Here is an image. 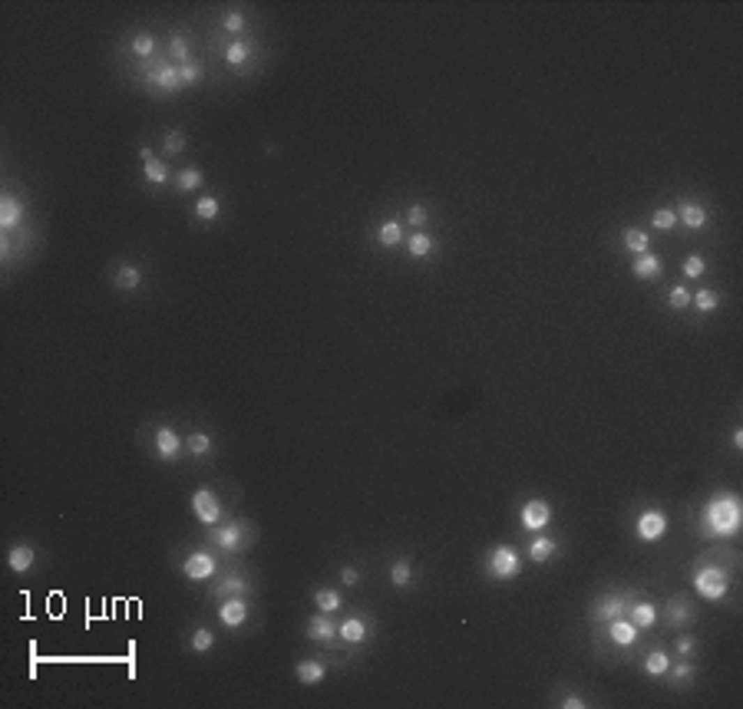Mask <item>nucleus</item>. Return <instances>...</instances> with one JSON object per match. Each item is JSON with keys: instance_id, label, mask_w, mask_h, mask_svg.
I'll list each match as a JSON object with an SVG mask.
<instances>
[{"instance_id": "30", "label": "nucleus", "mask_w": 743, "mask_h": 709, "mask_svg": "<svg viewBox=\"0 0 743 709\" xmlns=\"http://www.w3.org/2000/svg\"><path fill=\"white\" fill-rule=\"evenodd\" d=\"M433 237L427 235V231H416V235L406 237V251H410V258H429L433 254Z\"/></svg>"}, {"instance_id": "9", "label": "nucleus", "mask_w": 743, "mask_h": 709, "mask_svg": "<svg viewBox=\"0 0 743 709\" xmlns=\"http://www.w3.org/2000/svg\"><path fill=\"white\" fill-rule=\"evenodd\" d=\"M212 541H215L218 547H222L225 554H235V551H241V547L248 545V541H245V528H241L238 522L215 528V531H212Z\"/></svg>"}, {"instance_id": "16", "label": "nucleus", "mask_w": 743, "mask_h": 709, "mask_svg": "<svg viewBox=\"0 0 743 709\" xmlns=\"http://www.w3.org/2000/svg\"><path fill=\"white\" fill-rule=\"evenodd\" d=\"M608 637L618 647H631L638 640V627L628 621V617H618V621H608Z\"/></svg>"}, {"instance_id": "6", "label": "nucleus", "mask_w": 743, "mask_h": 709, "mask_svg": "<svg viewBox=\"0 0 743 709\" xmlns=\"http://www.w3.org/2000/svg\"><path fill=\"white\" fill-rule=\"evenodd\" d=\"M192 511H195V518L202 524H212L222 518V501H218V495H215L212 488H199L195 495H192Z\"/></svg>"}, {"instance_id": "27", "label": "nucleus", "mask_w": 743, "mask_h": 709, "mask_svg": "<svg viewBox=\"0 0 743 709\" xmlns=\"http://www.w3.org/2000/svg\"><path fill=\"white\" fill-rule=\"evenodd\" d=\"M668 670H671V657H668V653H664V650H651L648 660H644V673H648L651 680H661Z\"/></svg>"}, {"instance_id": "46", "label": "nucleus", "mask_w": 743, "mask_h": 709, "mask_svg": "<svg viewBox=\"0 0 743 709\" xmlns=\"http://www.w3.org/2000/svg\"><path fill=\"white\" fill-rule=\"evenodd\" d=\"M245 24H248V20H245V13H241V10H228L225 17H222V26H225L228 33H241Z\"/></svg>"}, {"instance_id": "33", "label": "nucleus", "mask_w": 743, "mask_h": 709, "mask_svg": "<svg viewBox=\"0 0 743 709\" xmlns=\"http://www.w3.org/2000/svg\"><path fill=\"white\" fill-rule=\"evenodd\" d=\"M694 673H697V670H694L691 663L680 657V663H671V670L664 673V676H668L674 686H687V683H694Z\"/></svg>"}, {"instance_id": "23", "label": "nucleus", "mask_w": 743, "mask_h": 709, "mask_svg": "<svg viewBox=\"0 0 743 709\" xmlns=\"http://www.w3.org/2000/svg\"><path fill=\"white\" fill-rule=\"evenodd\" d=\"M248 60H252V40H231V43L225 47V63H228V66L241 70V66H248Z\"/></svg>"}, {"instance_id": "2", "label": "nucleus", "mask_w": 743, "mask_h": 709, "mask_svg": "<svg viewBox=\"0 0 743 709\" xmlns=\"http://www.w3.org/2000/svg\"><path fill=\"white\" fill-rule=\"evenodd\" d=\"M694 591L704 600H723L730 591V574L723 571L720 564H700L694 571Z\"/></svg>"}, {"instance_id": "36", "label": "nucleus", "mask_w": 743, "mask_h": 709, "mask_svg": "<svg viewBox=\"0 0 743 709\" xmlns=\"http://www.w3.org/2000/svg\"><path fill=\"white\" fill-rule=\"evenodd\" d=\"M413 581V568H410V561H393L390 564V584L393 587H406Z\"/></svg>"}, {"instance_id": "15", "label": "nucleus", "mask_w": 743, "mask_h": 709, "mask_svg": "<svg viewBox=\"0 0 743 709\" xmlns=\"http://www.w3.org/2000/svg\"><path fill=\"white\" fill-rule=\"evenodd\" d=\"M20 218H24V205H20V198H13L10 192L0 198V228L3 231H13L17 224H20Z\"/></svg>"}, {"instance_id": "20", "label": "nucleus", "mask_w": 743, "mask_h": 709, "mask_svg": "<svg viewBox=\"0 0 743 709\" xmlns=\"http://www.w3.org/2000/svg\"><path fill=\"white\" fill-rule=\"evenodd\" d=\"M367 634H370V630H367L364 617H347V621L337 627V637L344 640V644H364Z\"/></svg>"}, {"instance_id": "11", "label": "nucleus", "mask_w": 743, "mask_h": 709, "mask_svg": "<svg viewBox=\"0 0 743 709\" xmlns=\"http://www.w3.org/2000/svg\"><path fill=\"white\" fill-rule=\"evenodd\" d=\"M664 623H668V627H687V623H694V607L684 594H674V598L668 600V607H664Z\"/></svg>"}, {"instance_id": "28", "label": "nucleus", "mask_w": 743, "mask_h": 709, "mask_svg": "<svg viewBox=\"0 0 743 709\" xmlns=\"http://www.w3.org/2000/svg\"><path fill=\"white\" fill-rule=\"evenodd\" d=\"M113 284L119 287V290H136V287L142 284V271H139L136 264H123V267L116 271Z\"/></svg>"}, {"instance_id": "5", "label": "nucleus", "mask_w": 743, "mask_h": 709, "mask_svg": "<svg viewBox=\"0 0 743 709\" xmlns=\"http://www.w3.org/2000/svg\"><path fill=\"white\" fill-rule=\"evenodd\" d=\"M519 522L526 531H542L545 524L552 522V505L542 501V498H529L522 508H519Z\"/></svg>"}, {"instance_id": "7", "label": "nucleus", "mask_w": 743, "mask_h": 709, "mask_svg": "<svg viewBox=\"0 0 743 709\" xmlns=\"http://www.w3.org/2000/svg\"><path fill=\"white\" fill-rule=\"evenodd\" d=\"M182 571H185L189 581H208L218 571V561H215L212 551H192L189 558H185V564H182Z\"/></svg>"}, {"instance_id": "8", "label": "nucleus", "mask_w": 743, "mask_h": 709, "mask_svg": "<svg viewBox=\"0 0 743 709\" xmlns=\"http://www.w3.org/2000/svg\"><path fill=\"white\" fill-rule=\"evenodd\" d=\"M146 83L159 86L162 93H178L182 76H178V66H172V63H155V66L146 70Z\"/></svg>"}, {"instance_id": "45", "label": "nucleus", "mask_w": 743, "mask_h": 709, "mask_svg": "<svg viewBox=\"0 0 743 709\" xmlns=\"http://www.w3.org/2000/svg\"><path fill=\"white\" fill-rule=\"evenodd\" d=\"M668 304L674 307V311H684V307H691V290L687 287H671V294H668Z\"/></svg>"}, {"instance_id": "21", "label": "nucleus", "mask_w": 743, "mask_h": 709, "mask_svg": "<svg viewBox=\"0 0 743 709\" xmlns=\"http://www.w3.org/2000/svg\"><path fill=\"white\" fill-rule=\"evenodd\" d=\"M631 274L638 277V281H654L657 274H661V261H657V254H638L634 261H631Z\"/></svg>"}, {"instance_id": "18", "label": "nucleus", "mask_w": 743, "mask_h": 709, "mask_svg": "<svg viewBox=\"0 0 743 709\" xmlns=\"http://www.w3.org/2000/svg\"><path fill=\"white\" fill-rule=\"evenodd\" d=\"M294 676H298L304 686H317V683H324L328 667H324L321 660H301V663L294 667Z\"/></svg>"}, {"instance_id": "48", "label": "nucleus", "mask_w": 743, "mask_h": 709, "mask_svg": "<svg viewBox=\"0 0 743 709\" xmlns=\"http://www.w3.org/2000/svg\"><path fill=\"white\" fill-rule=\"evenodd\" d=\"M674 650H677V657H694L697 653V640L694 637H677V644H674Z\"/></svg>"}, {"instance_id": "14", "label": "nucleus", "mask_w": 743, "mask_h": 709, "mask_svg": "<svg viewBox=\"0 0 743 709\" xmlns=\"http://www.w3.org/2000/svg\"><path fill=\"white\" fill-rule=\"evenodd\" d=\"M625 614H628V600L621 598V594H605V598L595 604V617L598 621H618Z\"/></svg>"}, {"instance_id": "13", "label": "nucleus", "mask_w": 743, "mask_h": 709, "mask_svg": "<svg viewBox=\"0 0 743 709\" xmlns=\"http://www.w3.org/2000/svg\"><path fill=\"white\" fill-rule=\"evenodd\" d=\"M307 637H311L314 644H334V640H337V623L330 621L328 614H317V617L307 621Z\"/></svg>"}, {"instance_id": "3", "label": "nucleus", "mask_w": 743, "mask_h": 709, "mask_svg": "<svg viewBox=\"0 0 743 709\" xmlns=\"http://www.w3.org/2000/svg\"><path fill=\"white\" fill-rule=\"evenodd\" d=\"M486 571H489V577H496V581H512V577L522 574V558H519V551L512 545H499L489 551Z\"/></svg>"}, {"instance_id": "53", "label": "nucleus", "mask_w": 743, "mask_h": 709, "mask_svg": "<svg viewBox=\"0 0 743 709\" xmlns=\"http://www.w3.org/2000/svg\"><path fill=\"white\" fill-rule=\"evenodd\" d=\"M139 155H142V162H149V159H152V149H149V146H139Z\"/></svg>"}, {"instance_id": "37", "label": "nucleus", "mask_w": 743, "mask_h": 709, "mask_svg": "<svg viewBox=\"0 0 743 709\" xmlns=\"http://www.w3.org/2000/svg\"><path fill=\"white\" fill-rule=\"evenodd\" d=\"M691 304L700 313H710V311H717V307H720V294H714V290H707V287H704V290H697V294L691 297Z\"/></svg>"}, {"instance_id": "24", "label": "nucleus", "mask_w": 743, "mask_h": 709, "mask_svg": "<svg viewBox=\"0 0 743 709\" xmlns=\"http://www.w3.org/2000/svg\"><path fill=\"white\" fill-rule=\"evenodd\" d=\"M377 241L383 244V248H397V244L404 241V224L397 221V218H387V221H380V228H377Z\"/></svg>"}, {"instance_id": "25", "label": "nucleus", "mask_w": 743, "mask_h": 709, "mask_svg": "<svg viewBox=\"0 0 743 709\" xmlns=\"http://www.w3.org/2000/svg\"><path fill=\"white\" fill-rule=\"evenodd\" d=\"M555 551H558V541H555V538L542 535V538H532V541H529V558L535 561V564H545Z\"/></svg>"}, {"instance_id": "35", "label": "nucleus", "mask_w": 743, "mask_h": 709, "mask_svg": "<svg viewBox=\"0 0 743 709\" xmlns=\"http://www.w3.org/2000/svg\"><path fill=\"white\" fill-rule=\"evenodd\" d=\"M176 185H178V192H195V188L202 185V169H195V165L182 169L176 175Z\"/></svg>"}, {"instance_id": "40", "label": "nucleus", "mask_w": 743, "mask_h": 709, "mask_svg": "<svg viewBox=\"0 0 743 709\" xmlns=\"http://www.w3.org/2000/svg\"><path fill=\"white\" fill-rule=\"evenodd\" d=\"M192 653H208V650L215 647V634L212 630H205V627H199L195 634H192Z\"/></svg>"}, {"instance_id": "47", "label": "nucleus", "mask_w": 743, "mask_h": 709, "mask_svg": "<svg viewBox=\"0 0 743 709\" xmlns=\"http://www.w3.org/2000/svg\"><path fill=\"white\" fill-rule=\"evenodd\" d=\"M704 271H707V264H704V258H697V254H691L687 261H684V277H704Z\"/></svg>"}, {"instance_id": "44", "label": "nucleus", "mask_w": 743, "mask_h": 709, "mask_svg": "<svg viewBox=\"0 0 743 709\" xmlns=\"http://www.w3.org/2000/svg\"><path fill=\"white\" fill-rule=\"evenodd\" d=\"M189 452L192 455H208V452H212V439L205 436L202 429L189 433Z\"/></svg>"}, {"instance_id": "38", "label": "nucleus", "mask_w": 743, "mask_h": 709, "mask_svg": "<svg viewBox=\"0 0 743 709\" xmlns=\"http://www.w3.org/2000/svg\"><path fill=\"white\" fill-rule=\"evenodd\" d=\"M182 149H185V132L182 129H169L162 136V152L165 155H178Z\"/></svg>"}, {"instance_id": "29", "label": "nucleus", "mask_w": 743, "mask_h": 709, "mask_svg": "<svg viewBox=\"0 0 743 709\" xmlns=\"http://www.w3.org/2000/svg\"><path fill=\"white\" fill-rule=\"evenodd\" d=\"M314 604L321 614H337L344 607V598H340L337 591H330V587H321V591H314Z\"/></svg>"}, {"instance_id": "1", "label": "nucleus", "mask_w": 743, "mask_h": 709, "mask_svg": "<svg viewBox=\"0 0 743 709\" xmlns=\"http://www.w3.org/2000/svg\"><path fill=\"white\" fill-rule=\"evenodd\" d=\"M743 524V505L733 492H717L700 511V528L710 538H733Z\"/></svg>"}, {"instance_id": "10", "label": "nucleus", "mask_w": 743, "mask_h": 709, "mask_svg": "<svg viewBox=\"0 0 743 709\" xmlns=\"http://www.w3.org/2000/svg\"><path fill=\"white\" fill-rule=\"evenodd\" d=\"M218 621L225 623L228 630H238L241 623L248 621V604H245V598H225V600H222V607H218Z\"/></svg>"}, {"instance_id": "32", "label": "nucleus", "mask_w": 743, "mask_h": 709, "mask_svg": "<svg viewBox=\"0 0 743 709\" xmlns=\"http://www.w3.org/2000/svg\"><path fill=\"white\" fill-rule=\"evenodd\" d=\"M142 175H146V182H149V185H165V182H169V165H165L162 159H155V155H152L149 162H146V169H142Z\"/></svg>"}, {"instance_id": "52", "label": "nucleus", "mask_w": 743, "mask_h": 709, "mask_svg": "<svg viewBox=\"0 0 743 709\" xmlns=\"http://www.w3.org/2000/svg\"><path fill=\"white\" fill-rule=\"evenodd\" d=\"M733 449H743V429H733Z\"/></svg>"}, {"instance_id": "51", "label": "nucleus", "mask_w": 743, "mask_h": 709, "mask_svg": "<svg viewBox=\"0 0 743 709\" xmlns=\"http://www.w3.org/2000/svg\"><path fill=\"white\" fill-rule=\"evenodd\" d=\"M562 706H565V709H585V706H588V699H581L579 693H572V696L562 699Z\"/></svg>"}, {"instance_id": "12", "label": "nucleus", "mask_w": 743, "mask_h": 709, "mask_svg": "<svg viewBox=\"0 0 743 709\" xmlns=\"http://www.w3.org/2000/svg\"><path fill=\"white\" fill-rule=\"evenodd\" d=\"M182 449H185V442H182V436H178L176 429H169V426L155 429V452H159L165 462L178 459V455H182Z\"/></svg>"}, {"instance_id": "4", "label": "nucleus", "mask_w": 743, "mask_h": 709, "mask_svg": "<svg viewBox=\"0 0 743 709\" xmlns=\"http://www.w3.org/2000/svg\"><path fill=\"white\" fill-rule=\"evenodd\" d=\"M668 515L661 508H644L641 515H638V522H634V535L641 538V541H657V538L668 535Z\"/></svg>"}, {"instance_id": "22", "label": "nucleus", "mask_w": 743, "mask_h": 709, "mask_svg": "<svg viewBox=\"0 0 743 709\" xmlns=\"http://www.w3.org/2000/svg\"><path fill=\"white\" fill-rule=\"evenodd\" d=\"M677 221H684L691 231H700L707 224V208L704 205H697V201H684L677 208Z\"/></svg>"}, {"instance_id": "49", "label": "nucleus", "mask_w": 743, "mask_h": 709, "mask_svg": "<svg viewBox=\"0 0 743 709\" xmlns=\"http://www.w3.org/2000/svg\"><path fill=\"white\" fill-rule=\"evenodd\" d=\"M427 221H429V212L423 205H413V208L406 212V224H427Z\"/></svg>"}, {"instance_id": "43", "label": "nucleus", "mask_w": 743, "mask_h": 709, "mask_svg": "<svg viewBox=\"0 0 743 709\" xmlns=\"http://www.w3.org/2000/svg\"><path fill=\"white\" fill-rule=\"evenodd\" d=\"M202 63L199 60H189V63H182V66H178V76H182V86H192V83H199V79H202Z\"/></svg>"}, {"instance_id": "34", "label": "nucleus", "mask_w": 743, "mask_h": 709, "mask_svg": "<svg viewBox=\"0 0 743 709\" xmlns=\"http://www.w3.org/2000/svg\"><path fill=\"white\" fill-rule=\"evenodd\" d=\"M195 215H199L202 221H215V218L222 215V201L215 198V195H202V198L195 201Z\"/></svg>"}, {"instance_id": "41", "label": "nucleus", "mask_w": 743, "mask_h": 709, "mask_svg": "<svg viewBox=\"0 0 743 709\" xmlns=\"http://www.w3.org/2000/svg\"><path fill=\"white\" fill-rule=\"evenodd\" d=\"M651 224H654L657 231H671V228H677V212L674 208H657L651 215Z\"/></svg>"}, {"instance_id": "19", "label": "nucleus", "mask_w": 743, "mask_h": 709, "mask_svg": "<svg viewBox=\"0 0 743 709\" xmlns=\"http://www.w3.org/2000/svg\"><path fill=\"white\" fill-rule=\"evenodd\" d=\"M634 627H654L657 623V607L651 604V600H634V604H628V614H625Z\"/></svg>"}, {"instance_id": "50", "label": "nucleus", "mask_w": 743, "mask_h": 709, "mask_svg": "<svg viewBox=\"0 0 743 709\" xmlns=\"http://www.w3.org/2000/svg\"><path fill=\"white\" fill-rule=\"evenodd\" d=\"M357 581H360V574H357V568H351V564H347V568L340 571V584L353 587V584H357Z\"/></svg>"}, {"instance_id": "31", "label": "nucleus", "mask_w": 743, "mask_h": 709, "mask_svg": "<svg viewBox=\"0 0 743 709\" xmlns=\"http://www.w3.org/2000/svg\"><path fill=\"white\" fill-rule=\"evenodd\" d=\"M625 248H628L634 258H638V254H648V251H651V237L644 235V231H638V228H628V231H625Z\"/></svg>"}, {"instance_id": "39", "label": "nucleus", "mask_w": 743, "mask_h": 709, "mask_svg": "<svg viewBox=\"0 0 743 709\" xmlns=\"http://www.w3.org/2000/svg\"><path fill=\"white\" fill-rule=\"evenodd\" d=\"M129 50L136 53V56H152V53H155V37L142 30V33H136V37H132V43H129Z\"/></svg>"}, {"instance_id": "26", "label": "nucleus", "mask_w": 743, "mask_h": 709, "mask_svg": "<svg viewBox=\"0 0 743 709\" xmlns=\"http://www.w3.org/2000/svg\"><path fill=\"white\" fill-rule=\"evenodd\" d=\"M248 591H252L248 577H241V574H231V577H225L222 584L215 587L212 594H215V598H235V594H248Z\"/></svg>"}, {"instance_id": "17", "label": "nucleus", "mask_w": 743, "mask_h": 709, "mask_svg": "<svg viewBox=\"0 0 743 709\" xmlns=\"http://www.w3.org/2000/svg\"><path fill=\"white\" fill-rule=\"evenodd\" d=\"M37 564V551L30 545H13L10 547V554H7V568H10L13 574H24V571H30Z\"/></svg>"}, {"instance_id": "42", "label": "nucleus", "mask_w": 743, "mask_h": 709, "mask_svg": "<svg viewBox=\"0 0 743 709\" xmlns=\"http://www.w3.org/2000/svg\"><path fill=\"white\" fill-rule=\"evenodd\" d=\"M169 56L178 63H189V40L182 37V33H172V37H169Z\"/></svg>"}]
</instances>
